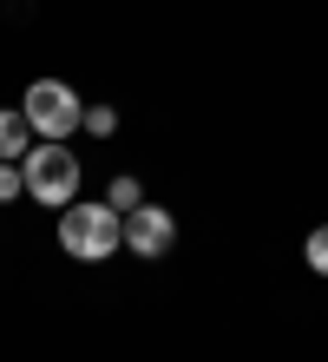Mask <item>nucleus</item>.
<instances>
[{
    "label": "nucleus",
    "mask_w": 328,
    "mask_h": 362,
    "mask_svg": "<svg viewBox=\"0 0 328 362\" xmlns=\"http://www.w3.org/2000/svg\"><path fill=\"white\" fill-rule=\"evenodd\" d=\"M119 244H125V211H112V204H85V198H73V204L59 211V250H66V257L105 264Z\"/></svg>",
    "instance_id": "1"
},
{
    "label": "nucleus",
    "mask_w": 328,
    "mask_h": 362,
    "mask_svg": "<svg viewBox=\"0 0 328 362\" xmlns=\"http://www.w3.org/2000/svg\"><path fill=\"white\" fill-rule=\"evenodd\" d=\"M20 172H27V198L53 204V211H66V204L79 198V158L66 152V139H47V145H33V152L20 158Z\"/></svg>",
    "instance_id": "2"
},
{
    "label": "nucleus",
    "mask_w": 328,
    "mask_h": 362,
    "mask_svg": "<svg viewBox=\"0 0 328 362\" xmlns=\"http://www.w3.org/2000/svg\"><path fill=\"white\" fill-rule=\"evenodd\" d=\"M20 112L33 119L40 139H66L73 125H85V105H79V93L66 86V79H33L27 99H20Z\"/></svg>",
    "instance_id": "3"
},
{
    "label": "nucleus",
    "mask_w": 328,
    "mask_h": 362,
    "mask_svg": "<svg viewBox=\"0 0 328 362\" xmlns=\"http://www.w3.org/2000/svg\"><path fill=\"white\" fill-rule=\"evenodd\" d=\"M171 244H178V218H171L164 204L125 211V250L131 257H171Z\"/></svg>",
    "instance_id": "4"
},
{
    "label": "nucleus",
    "mask_w": 328,
    "mask_h": 362,
    "mask_svg": "<svg viewBox=\"0 0 328 362\" xmlns=\"http://www.w3.org/2000/svg\"><path fill=\"white\" fill-rule=\"evenodd\" d=\"M27 139H33V119L13 112V105H0V165H20V158H27Z\"/></svg>",
    "instance_id": "5"
},
{
    "label": "nucleus",
    "mask_w": 328,
    "mask_h": 362,
    "mask_svg": "<svg viewBox=\"0 0 328 362\" xmlns=\"http://www.w3.org/2000/svg\"><path fill=\"white\" fill-rule=\"evenodd\" d=\"M105 204H112V211H138L145 204V185L138 178H112V198H105Z\"/></svg>",
    "instance_id": "6"
},
{
    "label": "nucleus",
    "mask_w": 328,
    "mask_h": 362,
    "mask_svg": "<svg viewBox=\"0 0 328 362\" xmlns=\"http://www.w3.org/2000/svg\"><path fill=\"white\" fill-rule=\"evenodd\" d=\"M302 257H309V270H315V276H328V224H315V230H309V250H302Z\"/></svg>",
    "instance_id": "7"
},
{
    "label": "nucleus",
    "mask_w": 328,
    "mask_h": 362,
    "mask_svg": "<svg viewBox=\"0 0 328 362\" xmlns=\"http://www.w3.org/2000/svg\"><path fill=\"white\" fill-rule=\"evenodd\" d=\"M85 132L112 139V132H119V112H112V105H85Z\"/></svg>",
    "instance_id": "8"
},
{
    "label": "nucleus",
    "mask_w": 328,
    "mask_h": 362,
    "mask_svg": "<svg viewBox=\"0 0 328 362\" xmlns=\"http://www.w3.org/2000/svg\"><path fill=\"white\" fill-rule=\"evenodd\" d=\"M20 191H27V172H20V165H0V204L20 198Z\"/></svg>",
    "instance_id": "9"
}]
</instances>
